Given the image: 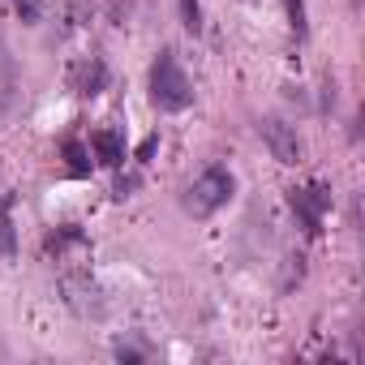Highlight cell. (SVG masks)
Returning a JSON list of instances; mask_svg holds the SVG:
<instances>
[{
    "mask_svg": "<svg viewBox=\"0 0 365 365\" xmlns=\"http://www.w3.org/2000/svg\"><path fill=\"white\" fill-rule=\"evenodd\" d=\"M150 103L159 112H185L194 103V82H190L185 69H180L176 52H168V48L150 65Z\"/></svg>",
    "mask_w": 365,
    "mask_h": 365,
    "instance_id": "6da1fadb",
    "label": "cell"
},
{
    "mask_svg": "<svg viewBox=\"0 0 365 365\" xmlns=\"http://www.w3.org/2000/svg\"><path fill=\"white\" fill-rule=\"evenodd\" d=\"M232 194H237V180H232V172L228 168H207L194 185L185 190V211L194 215V220H211L215 211H224L228 202H232Z\"/></svg>",
    "mask_w": 365,
    "mask_h": 365,
    "instance_id": "7a4b0ae2",
    "label": "cell"
},
{
    "mask_svg": "<svg viewBox=\"0 0 365 365\" xmlns=\"http://www.w3.org/2000/svg\"><path fill=\"white\" fill-rule=\"evenodd\" d=\"M288 198H292V211L301 215V228H305V232H318V228H322V215H327V207H331V190L314 180V185H305V190H292Z\"/></svg>",
    "mask_w": 365,
    "mask_h": 365,
    "instance_id": "3957f363",
    "label": "cell"
},
{
    "mask_svg": "<svg viewBox=\"0 0 365 365\" xmlns=\"http://www.w3.org/2000/svg\"><path fill=\"white\" fill-rule=\"evenodd\" d=\"M262 138H267V146H271V155H275L279 163H297V159H301V138H297L292 125L267 116V120H262Z\"/></svg>",
    "mask_w": 365,
    "mask_h": 365,
    "instance_id": "277c9868",
    "label": "cell"
},
{
    "mask_svg": "<svg viewBox=\"0 0 365 365\" xmlns=\"http://www.w3.org/2000/svg\"><path fill=\"white\" fill-rule=\"evenodd\" d=\"M91 146H95V159H99L103 168H116V163L125 159V138H120L116 129H99V133L91 138Z\"/></svg>",
    "mask_w": 365,
    "mask_h": 365,
    "instance_id": "5b68a950",
    "label": "cell"
},
{
    "mask_svg": "<svg viewBox=\"0 0 365 365\" xmlns=\"http://www.w3.org/2000/svg\"><path fill=\"white\" fill-rule=\"evenodd\" d=\"M103 78H108V73H103V65H99V61H91V65L82 69V95H99Z\"/></svg>",
    "mask_w": 365,
    "mask_h": 365,
    "instance_id": "8992f818",
    "label": "cell"
},
{
    "mask_svg": "<svg viewBox=\"0 0 365 365\" xmlns=\"http://www.w3.org/2000/svg\"><path fill=\"white\" fill-rule=\"evenodd\" d=\"M284 9H288V22H292L297 39H305L309 35V26H305V0H284Z\"/></svg>",
    "mask_w": 365,
    "mask_h": 365,
    "instance_id": "52a82bcc",
    "label": "cell"
},
{
    "mask_svg": "<svg viewBox=\"0 0 365 365\" xmlns=\"http://www.w3.org/2000/svg\"><path fill=\"white\" fill-rule=\"evenodd\" d=\"M180 22H185L190 35L202 31V9H198V0H180Z\"/></svg>",
    "mask_w": 365,
    "mask_h": 365,
    "instance_id": "ba28073f",
    "label": "cell"
},
{
    "mask_svg": "<svg viewBox=\"0 0 365 365\" xmlns=\"http://www.w3.org/2000/svg\"><path fill=\"white\" fill-rule=\"evenodd\" d=\"M65 159H69V172H73V176H86V172H91L86 150H82L78 142H65Z\"/></svg>",
    "mask_w": 365,
    "mask_h": 365,
    "instance_id": "9c48e42d",
    "label": "cell"
}]
</instances>
